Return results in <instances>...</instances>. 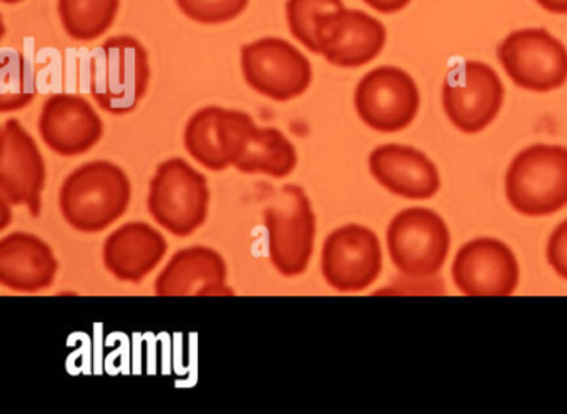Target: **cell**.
I'll return each mask as SVG.
<instances>
[{
    "label": "cell",
    "instance_id": "cell-19",
    "mask_svg": "<svg viewBox=\"0 0 567 414\" xmlns=\"http://www.w3.org/2000/svg\"><path fill=\"white\" fill-rule=\"evenodd\" d=\"M58 258L38 235L14 231L0 240V283L21 293H38L54 284Z\"/></svg>",
    "mask_w": 567,
    "mask_h": 414
},
{
    "label": "cell",
    "instance_id": "cell-13",
    "mask_svg": "<svg viewBox=\"0 0 567 414\" xmlns=\"http://www.w3.org/2000/svg\"><path fill=\"white\" fill-rule=\"evenodd\" d=\"M257 124L250 115L221 107L195 112L185 127L184 145L195 162L212 172L234 167Z\"/></svg>",
    "mask_w": 567,
    "mask_h": 414
},
{
    "label": "cell",
    "instance_id": "cell-6",
    "mask_svg": "<svg viewBox=\"0 0 567 414\" xmlns=\"http://www.w3.org/2000/svg\"><path fill=\"white\" fill-rule=\"evenodd\" d=\"M388 251L394 267L410 280H427L440 273L450 253L451 237L436 211L406 208L391 220Z\"/></svg>",
    "mask_w": 567,
    "mask_h": 414
},
{
    "label": "cell",
    "instance_id": "cell-29",
    "mask_svg": "<svg viewBox=\"0 0 567 414\" xmlns=\"http://www.w3.org/2000/svg\"><path fill=\"white\" fill-rule=\"evenodd\" d=\"M4 4H19V2H22V0H2Z\"/></svg>",
    "mask_w": 567,
    "mask_h": 414
},
{
    "label": "cell",
    "instance_id": "cell-4",
    "mask_svg": "<svg viewBox=\"0 0 567 414\" xmlns=\"http://www.w3.org/2000/svg\"><path fill=\"white\" fill-rule=\"evenodd\" d=\"M210 190L204 174L184 158L158 165L147 207L152 218L175 237H190L207 220Z\"/></svg>",
    "mask_w": 567,
    "mask_h": 414
},
{
    "label": "cell",
    "instance_id": "cell-28",
    "mask_svg": "<svg viewBox=\"0 0 567 414\" xmlns=\"http://www.w3.org/2000/svg\"><path fill=\"white\" fill-rule=\"evenodd\" d=\"M544 11L556 15H567V0H536Z\"/></svg>",
    "mask_w": 567,
    "mask_h": 414
},
{
    "label": "cell",
    "instance_id": "cell-21",
    "mask_svg": "<svg viewBox=\"0 0 567 414\" xmlns=\"http://www.w3.org/2000/svg\"><path fill=\"white\" fill-rule=\"evenodd\" d=\"M297 164V148L278 128H260L257 125L234 167L245 175L287 178L293 174Z\"/></svg>",
    "mask_w": 567,
    "mask_h": 414
},
{
    "label": "cell",
    "instance_id": "cell-20",
    "mask_svg": "<svg viewBox=\"0 0 567 414\" xmlns=\"http://www.w3.org/2000/svg\"><path fill=\"white\" fill-rule=\"evenodd\" d=\"M167 241L161 231L144 221H131L109 235L104 265L109 273L127 283H141L164 260Z\"/></svg>",
    "mask_w": 567,
    "mask_h": 414
},
{
    "label": "cell",
    "instance_id": "cell-7",
    "mask_svg": "<svg viewBox=\"0 0 567 414\" xmlns=\"http://www.w3.org/2000/svg\"><path fill=\"white\" fill-rule=\"evenodd\" d=\"M497 59L507 77L524 91L547 94L567 82V49L546 29H519L507 35Z\"/></svg>",
    "mask_w": 567,
    "mask_h": 414
},
{
    "label": "cell",
    "instance_id": "cell-23",
    "mask_svg": "<svg viewBox=\"0 0 567 414\" xmlns=\"http://www.w3.org/2000/svg\"><path fill=\"white\" fill-rule=\"evenodd\" d=\"M34 74L24 55L19 52H6L2 58V79H0V112L22 111L35 99Z\"/></svg>",
    "mask_w": 567,
    "mask_h": 414
},
{
    "label": "cell",
    "instance_id": "cell-17",
    "mask_svg": "<svg viewBox=\"0 0 567 414\" xmlns=\"http://www.w3.org/2000/svg\"><path fill=\"white\" fill-rule=\"evenodd\" d=\"M227 263L210 247L177 251L155 280L157 297H220L234 294L227 287Z\"/></svg>",
    "mask_w": 567,
    "mask_h": 414
},
{
    "label": "cell",
    "instance_id": "cell-24",
    "mask_svg": "<svg viewBox=\"0 0 567 414\" xmlns=\"http://www.w3.org/2000/svg\"><path fill=\"white\" fill-rule=\"evenodd\" d=\"M343 8V0H288L287 22L291 35L308 51L318 54L317 41H315V21L323 12Z\"/></svg>",
    "mask_w": 567,
    "mask_h": 414
},
{
    "label": "cell",
    "instance_id": "cell-25",
    "mask_svg": "<svg viewBox=\"0 0 567 414\" xmlns=\"http://www.w3.org/2000/svg\"><path fill=\"white\" fill-rule=\"evenodd\" d=\"M248 2L250 0H177L188 19L204 25L234 21L247 9Z\"/></svg>",
    "mask_w": 567,
    "mask_h": 414
},
{
    "label": "cell",
    "instance_id": "cell-11",
    "mask_svg": "<svg viewBox=\"0 0 567 414\" xmlns=\"http://www.w3.org/2000/svg\"><path fill=\"white\" fill-rule=\"evenodd\" d=\"M386 38L384 25L358 9L323 12L315 21L318 54L341 69L363 68L373 62L383 52Z\"/></svg>",
    "mask_w": 567,
    "mask_h": 414
},
{
    "label": "cell",
    "instance_id": "cell-2",
    "mask_svg": "<svg viewBox=\"0 0 567 414\" xmlns=\"http://www.w3.org/2000/svg\"><path fill=\"white\" fill-rule=\"evenodd\" d=\"M506 197L526 217L563 210L567 205V148L539 144L519 152L507 168Z\"/></svg>",
    "mask_w": 567,
    "mask_h": 414
},
{
    "label": "cell",
    "instance_id": "cell-26",
    "mask_svg": "<svg viewBox=\"0 0 567 414\" xmlns=\"http://www.w3.org/2000/svg\"><path fill=\"white\" fill-rule=\"evenodd\" d=\"M547 261L560 278L567 280V220L557 225L547 241Z\"/></svg>",
    "mask_w": 567,
    "mask_h": 414
},
{
    "label": "cell",
    "instance_id": "cell-12",
    "mask_svg": "<svg viewBox=\"0 0 567 414\" xmlns=\"http://www.w3.org/2000/svg\"><path fill=\"white\" fill-rule=\"evenodd\" d=\"M383 251L377 234L363 225H344L328 235L321 250V273L341 293L367 290L380 277Z\"/></svg>",
    "mask_w": 567,
    "mask_h": 414
},
{
    "label": "cell",
    "instance_id": "cell-16",
    "mask_svg": "<svg viewBox=\"0 0 567 414\" xmlns=\"http://www.w3.org/2000/svg\"><path fill=\"white\" fill-rule=\"evenodd\" d=\"M39 134L55 154L78 157L101 142L104 122L81 95L55 94L42 107Z\"/></svg>",
    "mask_w": 567,
    "mask_h": 414
},
{
    "label": "cell",
    "instance_id": "cell-1",
    "mask_svg": "<svg viewBox=\"0 0 567 414\" xmlns=\"http://www.w3.org/2000/svg\"><path fill=\"white\" fill-rule=\"evenodd\" d=\"M132 184L112 162H89L75 168L61 187L62 217L81 234H101L127 211Z\"/></svg>",
    "mask_w": 567,
    "mask_h": 414
},
{
    "label": "cell",
    "instance_id": "cell-5",
    "mask_svg": "<svg viewBox=\"0 0 567 414\" xmlns=\"http://www.w3.org/2000/svg\"><path fill=\"white\" fill-rule=\"evenodd\" d=\"M268 255L278 273L300 277L310 265L317 235V217L300 185H285L265 208Z\"/></svg>",
    "mask_w": 567,
    "mask_h": 414
},
{
    "label": "cell",
    "instance_id": "cell-10",
    "mask_svg": "<svg viewBox=\"0 0 567 414\" xmlns=\"http://www.w3.org/2000/svg\"><path fill=\"white\" fill-rule=\"evenodd\" d=\"M420 89L403 69L383 68L368 72L354 91V108L367 127L394 134L413 124L420 112Z\"/></svg>",
    "mask_w": 567,
    "mask_h": 414
},
{
    "label": "cell",
    "instance_id": "cell-18",
    "mask_svg": "<svg viewBox=\"0 0 567 414\" xmlns=\"http://www.w3.org/2000/svg\"><path fill=\"white\" fill-rule=\"evenodd\" d=\"M374 180L398 197L427 200L440 192L441 178L436 165L413 147L388 144L374 148L370 161Z\"/></svg>",
    "mask_w": 567,
    "mask_h": 414
},
{
    "label": "cell",
    "instance_id": "cell-3",
    "mask_svg": "<svg viewBox=\"0 0 567 414\" xmlns=\"http://www.w3.org/2000/svg\"><path fill=\"white\" fill-rule=\"evenodd\" d=\"M151 62L144 45L131 35L109 39L91 59V94L102 111L127 115L148 91Z\"/></svg>",
    "mask_w": 567,
    "mask_h": 414
},
{
    "label": "cell",
    "instance_id": "cell-27",
    "mask_svg": "<svg viewBox=\"0 0 567 414\" xmlns=\"http://www.w3.org/2000/svg\"><path fill=\"white\" fill-rule=\"evenodd\" d=\"M363 2L380 14L390 15L404 11L413 0H363Z\"/></svg>",
    "mask_w": 567,
    "mask_h": 414
},
{
    "label": "cell",
    "instance_id": "cell-15",
    "mask_svg": "<svg viewBox=\"0 0 567 414\" xmlns=\"http://www.w3.org/2000/svg\"><path fill=\"white\" fill-rule=\"evenodd\" d=\"M454 284L467 297H509L519 283V265L496 238H476L460 248L453 261Z\"/></svg>",
    "mask_w": 567,
    "mask_h": 414
},
{
    "label": "cell",
    "instance_id": "cell-22",
    "mask_svg": "<svg viewBox=\"0 0 567 414\" xmlns=\"http://www.w3.org/2000/svg\"><path fill=\"white\" fill-rule=\"evenodd\" d=\"M121 0H59V18L69 38L97 41L114 24Z\"/></svg>",
    "mask_w": 567,
    "mask_h": 414
},
{
    "label": "cell",
    "instance_id": "cell-8",
    "mask_svg": "<svg viewBox=\"0 0 567 414\" xmlns=\"http://www.w3.org/2000/svg\"><path fill=\"white\" fill-rule=\"evenodd\" d=\"M503 102V82L496 71L483 62L457 64L444 79V114L463 134H480L489 127L499 115Z\"/></svg>",
    "mask_w": 567,
    "mask_h": 414
},
{
    "label": "cell",
    "instance_id": "cell-14",
    "mask_svg": "<svg viewBox=\"0 0 567 414\" xmlns=\"http://www.w3.org/2000/svg\"><path fill=\"white\" fill-rule=\"evenodd\" d=\"M45 162L31 134L18 118H9L0 134V192L12 207L25 205L41 217Z\"/></svg>",
    "mask_w": 567,
    "mask_h": 414
},
{
    "label": "cell",
    "instance_id": "cell-9",
    "mask_svg": "<svg viewBox=\"0 0 567 414\" xmlns=\"http://www.w3.org/2000/svg\"><path fill=\"white\" fill-rule=\"evenodd\" d=\"M241 72L255 92L275 102L301 97L313 79V69L307 55L290 42L277 38H265L244 45Z\"/></svg>",
    "mask_w": 567,
    "mask_h": 414
}]
</instances>
